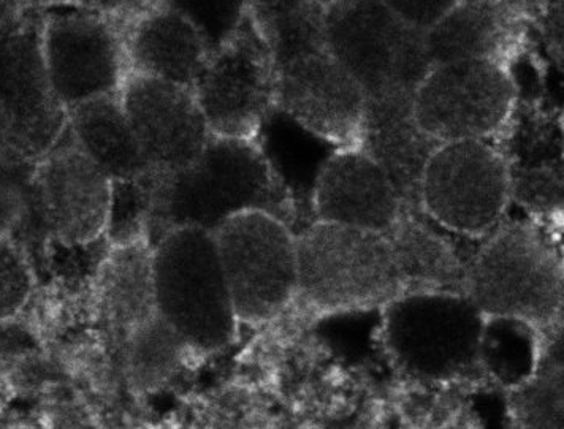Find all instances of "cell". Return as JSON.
Here are the masks:
<instances>
[{
  "label": "cell",
  "mask_w": 564,
  "mask_h": 429,
  "mask_svg": "<svg viewBox=\"0 0 564 429\" xmlns=\"http://www.w3.org/2000/svg\"><path fill=\"white\" fill-rule=\"evenodd\" d=\"M296 295L319 311L386 305L408 292H463L465 266L454 249L406 209L387 230L316 221L295 234Z\"/></svg>",
  "instance_id": "6da1fadb"
},
{
  "label": "cell",
  "mask_w": 564,
  "mask_h": 429,
  "mask_svg": "<svg viewBox=\"0 0 564 429\" xmlns=\"http://www.w3.org/2000/svg\"><path fill=\"white\" fill-rule=\"evenodd\" d=\"M154 173L147 232L151 248L170 230L198 227L215 232L231 216L246 211L270 212L289 222L288 186L256 139L213 135L189 167Z\"/></svg>",
  "instance_id": "7a4b0ae2"
},
{
  "label": "cell",
  "mask_w": 564,
  "mask_h": 429,
  "mask_svg": "<svg viewBox=\"0 0 564 429\" xmlns=\"http://www.w3.org/2000/svg\"><path fill=\"white\" fill-rule=\"evenodd\" d=\"M42 10L23 0L0 18V164L31 167L67 128L42 52Z\"/></svg>",
  "instance_id": "3957f363"
},
{
  "label": "cell",
  "mask_w": 564,
  "mask_h": 429,
  "mask_svg": "<svg viewBox=\"0 0 564 429\" xmlns=\"http://www.w3.org/2000/svg\"><path fill=\"white\" fill-rule=\"evenodd\" d=\"M153 254L159 316L194 351L226 348L237 331L238 317L215 234L178 227L158 241Z\"/></svg>",
  "instance_id": "277c9868"
},
{
  "label": "cell",
  "mask_w": 564,
  "mask_h": 429,
  "mask_svg": "<svg viewBox=\"0 0 564 429\" xmlns=\"http://www.w3.org/2000/svg\"><path fill=\"white\" fill-rule=\"evenodd\" d=\"M325 45L357 79L367 103L411 102L432 68L425 32L382 0H339L328 9Z\"/></svg>",
  "instance_id": "5b68a950"
},
{
  "label": "cell",
  "mask_w": 564,
  "mask_h": 429,
  "mask_svg": "<svg viewBox=\"0 0 564 429\" xmlns=\"http://www.w3.org/2000/svg\"><path fill=\"white\" fill-rule=\"evenodd\" d=\"M463 292L486 317L549 327L562 316V261L536 229L511 223L491 234L465 266Z\"/></svg>",
  "instance_id": "8992f818"
},
{
  "label": "cell",
  "mask_w": 564,
  "mask_h": 429,
  "mask_svg": "<svg viewBox=\"0 0 564 429\" xmlns=\"http://www.w3.org/2000/svg\"><path fill=\"white\" fill-rule=\"evenodd\" d=\"M486 316L465 292L415 290L384 305V341L398 366L423 381H451L479 364Z\"/></svg>",
  "instance_id": "52a82bcc"
},
{
  "label": "cell",
  "mask_w": 564,
  "mask_h": 429,
  "mask_svg": "<svg viewBox=\"0 0 564 429\" xmlns=\"http://www.w3.org/2000/svg\"><path fill=\"white\" fill-rule=\"evenodd\" d=\"M193 91L212 135L256 139L265 125L276 107V61L249 10L209 52Z\"/></svg>",
  "instance_id": "ba28073f"
},
{
  "label": "cell",
  "mask_w": 564,
  "mask_h": 429,
  "mask_svg": "<svg viewBox=\"0 0 564 429\" xmlns=\"http://www.w3.org/2000/svg\"><path fill=\"white\" fill-rule=\"evenodd\" d=\"M215 234L238 320L260 323L296 295L295 234L265 211H246L220 223Z\"/></svg>",
  "instance_id": "9c48e42d"
},
{
  "label": "cell",
  "mask_w": 564,
  "mask_h": 429,
  "mask_svg": "<svg viewBox=\"0 0 564 429\" xmlns=\"http://www.w3.org/2000/svg\"><path fill=\"white\" fill-rule=\"evenodd\" d=\"M511 196V175L484 140L441 143L423 168L419 208L452 232L484 237L498 226Z\"/></svg>",
  "instance_id": "30bf717a"
},
{
  "label": "cell",
  "mask_w": 564,
  "mask_h": 429,
  "mask_svg": "<svg viewBox=\"0 0 564 429\" xmlns=\"http://www.w3.org/2000/svg\"><path fill=\"white\" fill-rule=\"evenodd\" d=\"M516 86L494 57L440 64L426 72L412 97V114L437 143L484 140L511 114Z\"/></svg>",
  "instance_id": "8fae6325"
},
{
  "label": "cell",
  "mask_w": 564,
  "mask_h": 429,
  "mask_svg": "<svg viewBox=\"0 0 564 429\" xmlns=\"http://www.w3.org/2000/svg\"><path fill=\"white\" fill-rule=\"evenodd\" d=\"M31 229L48 232L65 246L105 237L111 179L65 128L31 176Z\"/></svg>",
  "instance_id": "7c38bea8"
},
{
  "label": "cell",
  "mask_w": 564,
  "mask_h": 429,
  "mask_svg": "<svg viewBox=\"0 0 564 429\" xmlns=\"http://www.w3.org/2000/svg\"><path fill=\"white\" fill-rule=\"evenodd\" d=\"M46 72L65 110L121 91L129 75L126 28L89 10L42 12Z\"/></svg>",
  "instance_id": "4fadbf2b"
},
{
  "label": "cell",
  "mask_w": 564,
  "mask_h": 429,
  "mask_svg": "<svg viewBox=\"0 0 564 429\" xmlns=\"http://www.w3.org/2000/svg\"><path fill=\"white\" fill-rule=\"evenodd\" d=\"M276 107L324 142H360L367 96L327 45L276 61Z\"/></svg>",
  "instance_id": "5bb4252c"
},
{
  "label": "cell",
  "mask_w": 564,
  "mask_h": 429,
  "mask_svg": "<svg viewBox=\"0 0 564 429\" xmlns=\"http://www.w3.org/2000/svg\"><path fill=\"white\" fill-rule=\"evenodd\" d=\"M119 97L151 168L180 172L204 153L213 135L189 86L129 72Z\"/></svg>",
  "instance_id": "9a60e30c"
},
{
  "label": "cell",
  "mask_w": 564,
  "mask_h": 429,
  "mask_svg": "<svg viewBox=\"0 0 564 429\" xmlns=\"http://www.w3.org/2000/svg\"><path fill=\"white\" fill-rule=\"evenodd\" d=\"M316 221L387 232L406 205L381 165L365 150L339 151L317 172L313 196Z\"/></svg>",
  "instance_id": "2e32d148"
},
{
  "label": "cell",
  "mask_w": 564,
  "mask_h": 429,
  "mask_svg": "<svg viewBox=\"0 0 564 429\" xmlns=\"http://www.w3.org/2000/svg\"><path fill=\"white\" fill-rule=\"evenodd\" d=\"M129 72L193 88L208 57V43L183 14L155 3L126 28Z\"/></svg>",
  "instance_id": "e0dca14e"
},
{
  "label": "cell",
  "mask_w": 564,
  "mask_h": 429,
  "mask_svg": "<svg viewBox=\"0 0 564 429\" xmlns=\"http://www.w3.org/2000/svg\"><path fill=\"white\" fill-rule=\"evenodd\" d=\"M361 150L384 169L408 208H419L423 168L440 143L419 128L411 102L367 103Z\"/></svg>",
  "instance_id": "ac0fdd59"
},
{
  "label": "cell",
  "mask_w": 564,
  "mask_h": 429,
  "mask_svg": "<svg viewBox=\"0 0 564 429\" xmlns=\"http://www.w3.org/2000/svg\"><path fill=\"white\" fill-rule=\"evenodd\" d=\"M67 122L79 146L111 182L135 178L151 168L130 128L119 92L67 108Z\"/></svg>",
  "instance_id": "d6986e66"
},
{
  "label": "cell",
  "mask_w": 564,
  "mask_h": 429,
  "mask_svg": "<svg viewBox=\"0 0 564 429\" xmlns=\"http://www.w3.org/2000/svg\"><path fill=\"white\" fill-rule=\"evenodd\" d=\"M100 298L124 338L158 316L154 254L148 241L111 246L100 268Z\"/></svg>",
  "instance_id": "ffe728a7"
},
{
  "label": "cell",
  "mask_w": 564,
  "mask_h": 429,
  "mask_svg": "<svg viewBox=\"0 0 564 429\" xmlns=\"http://www.w3.org/2000/svg\"><path fill=\"white\" fill-rule=\"evenodd\" d=\"M248 10L276 61L325 46L324 0H248Z\"/></svg>",
  "instance_id": "44dd1931"
},
{
  "label": "cell",
  "mask_w": 564,
  "mask_h": 429,
  "mask_svg": "<svg viewBox=\"0 0 564 429\" xmlns=\"http://www.w3.org/2000/svg\"><path fill=\"white\" fill-rule=\"evenodd\" d=\"M497 34V20L487 3L460 0L425 32L426 52L432 66L491 57Z\"/></svg>",
  "instance_id": "7402d4cb"
},
{
  "label": "cell",
  "mask_w": 564,
  "mask_h": 429,
  "mask_svg": "<svg viewBox=\"0 0 564 429\" xmlns=\"http://www.w3.org/2000/svg\"><path fill=\"white\" fill-rule=\"evenodd\" d=\"M130 384L137 392H154L178 371L187 344L161 316L135 328L126 338Z\"/></svg>",
  "instance_id": "603a6c76"
},
{
  "label": "cell",
  "mask_w": 564,
  "mask_h": 429,
  "mask_svg": "<svg viewBox=\"0 0 564 429\" xmlns=\"http://www.w3.org/2000/svg\"><path fill=\"white\" fill-rule=\"evenodd\" d=\"M536 327L511 317H486L479 345V363L501 384L516 388L534 374Z\"/></svg>",
  "instance_id": "cb8c5ba5"
},
{
  "label": "cell",
  "mask_w": 564,
  "mask_h": 429,
  "mask_svg": "<svg viewBox=\"0 0 564 429\" xmlns=\"http://www.w3.org/2000/svg\"><path fill=\"white\" fill-rule=\"evenodd\" d=\"M154 169L135 178L111 182L110 212L105 238L111 246L147 241L148 222L154 196Z\"/></svg>",
  "instance_id": "d4e9b609"
},
{
  "label": "cell",
  "mask_w": 564,
  "mask_h": 429,
  "mask_svg": "<svg viewBox=\"0 0 564 429\" xmlns=\"http://www.w3.org/2000/svg\"><path fill=\"white\" fill-rule=\"evenodd\" d=\"M513 409L523 427L563 428L562 367L552 366L545 373L533 374L517 385Z\"/></svg>",
  "instance_id": "484cf974"
},
{
  "label": "cell",
  "mask_w": 564,
  "mask_h": 429,
  "mask_svg": "<svg viewBox=\"0 0 564 429\" xmlns=\"http://www.w3.org/2000/svg\"><path fill=\"white\" fill-rule=\"evenodd\" d=\"M34 292V273L24 249L12 234L0 232V326L13 320Z\"/></svg>",
  "instance_id": "4316f807"
},
{
  "label": "cell",
  "mask_w": 564,
  "mask_h": 429,
  "mask_svg": "<svg viewBox=\"0 0 564 429\" xmlns=\"http://www.w3.org/2000/svg\"><path fill=\"white\" fill-rule=\"evenodd\" d=\"M183 14L204 35L209 50L216 48L240 26L248 13V0H161Z\"/></svg>",
  "instance_id": "83f0119b"
},
{
  "label": "cell",
  "mask_w": 564,
  "mask_h": 429,
  "mask_svg": "<svg viewBox=\"0 0 564 429\" xmlns=\"http://www.w3.org/2000/svg\"><path fill=\"white\" fill-rule=\"evenodd\" d=\"M398 18L410 26L426 32L460 0H382Z\"/></svg>",
  "instance_id": "f1b7e54d"
}]
</instances>
